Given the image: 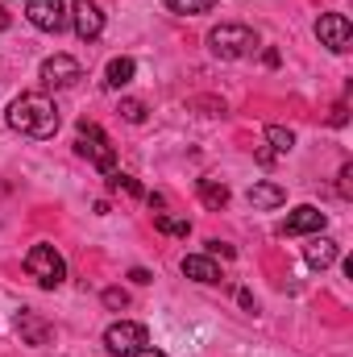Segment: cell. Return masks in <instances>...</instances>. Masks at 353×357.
<instances>
[{
    "instance_id": "cell-1",
    "label": "cell",
    "mask_w": 353,
    "mask_h": 357,
    "mask_svg": "<svg viewBox=\"0 0 353 357\" xmlns=\"http://www.w3.org/2000/svg\"><path fill=\"white\" fill-rule=\"evenodd\" d=\"M4 121H8L13 133H21V137H38V142H46V137L59 133V108H54V100L42 96V91H21V96L8 104Z\"/></svg>"
},
{
    "instance_id": "cell-2",
    "label": "cell",
    "mask_w": 353,
    "mask_h": 357,
    "mask_svg": "<svg viewBox=\"0 0 353 357\" xmlns=\"http://www.w3.org/2000/svg\"><path fill=\"white\" fill-rule=\"evenodd\" d=\"M75 150H80V158H88L96 171H104V175L117 171V150H112L108 133L96 121H80L75 125Z\"/></svg>"
},
{
    "instance_id": "cell-3",
    "label": "cell",
    "mask_w": 353,
    "mask_h": 357,
    "mask_svg": "<svg viewBox=\"0 0 353 357\" xmlns=\"http://www.w3.org/2000/svg\"><path fill=\"white\" fill-rule=\"evenodd\" d=\"M208 50H212L216 59L233 63V59H246V54L258 50V33H254L250 25H216V29L208 33Z\"/></svg>"
},
{
    "instance_id": "cell-4",
    "label": "cell",
    "mask_w": 353,
    "mask_h": 357,
    "mask_svg": "<svg viewBox=\"0 0 353 357\" xmlns=\"http://www.w3.org/2000/svg\"><path fill=\"white\" fill-rule=\"evenodd\" d=\"M25 270L38 278V287H46V291H54L63 278H67V262H63V254L54 250V245H33L29 254H25Z\"/></svg>"
},
{
    "instance_id": "cell-5",
    "label": "cell",
    "mask_w": 353,
    "mask_h": 357,
    "mask_svg": "<svg viewBox=\"0 0 353 357\" xmlns=\"http://www.w3.org/2000/svg\"><path fill=\"white\" fill-rule=\"evenodd\" d=\"M150 345V333H146V324H137V320H117V324H108V333H104V349L117 357H133L137 349H146Z\"/></svg>"
},
{
    "instance_id": "cell-6",
    "label": "cell",
    "mask_w": 353,
    "mask_h": 357,
    "mask_svg": "<svg viewBox=\"0 0 353 357\" xmlns=\"http://www.w3.org/2000/svg\"><path fill=\"white\" fill-rule=\"evenodd\" d=\"M25 17H29V25L42 29V33H63L67 21H71V13H67L63 0H29V4H25Z\"/></svg>"
},
{
    "instance_id": "cell-7",
    "label": "cell",
    "mask_w": 353,
    "mask_h": 357,
    "mask_svg": "<svg viewBox=\"0 0 353 357\" xmlns=\"http://www.w3.org/2000/svg\"><path fill=\"white\" fill-rule=\"evenodd\" d=\"M316 38H320V46H329L333 54H345L353 46V25L345 13H324L320 21H316Z\"/></svg>"
},
{
    "instance_id": "cell-8",
    "label": "cell",
    "mask_w": 353,
    "mask_h": 357,
    "mask_svg": "<svg viewBox=\"0 0 353 357\" xmlns=\"http://www.w3.org/2000/svg\"><path fill=\"white\" fill-rule=\"evenodd\" d=\"M80 79H84V67H80L71 54H50V59L42 63V84H46V88L63 91V88H75Z\"/></svg>"
},
{
    "instance_id": "cell-9",
    "label": "cell",
    "mask_w": 353,
    "mask_h": 357,
    "mask_svg": "<svg viewBox=\"0 0 353 357\" xmlns=\"http://www.w3.org/2000/svg\"><path fill=\"white\" fill-rule=\"evenodd\" d=\"M71 25H75V33H80L84 42H96V38L104 33V8H100L96 0H75V4H71Z\"/></svg>"
},
{
    "instance_id": "cell-10",
    "label": "cell",
    "mask_w": 353,
    "mask_h": 357,
    "mask_svg": "<svg viewBox=\"0 0 353 357\" xmlns=\"http://www.w3.org/2000/svg\"><path fill=\"white\" fill-rule=\"evenodd\" d=\"M324 225H329V216H324L316 204H299V208L283 220V229H278V233H283V237H303V233H320Z\"/></svg>"
},
{
    "instance_id": "cell-11",
    "label": "cell",
    "mask_w": 353,
    "mask_h": 357,
    "mask_svg": "<svg viewBox=\"0 0 353 357\" xmlns=\"http://www.w3.org/2000/svg\"><path fill=\"white\" fill-rule=\"evenodd\" d=\"M17 333H21V341H25V345H33V349L50 345V337H54L50 320H46V316H38V312H29V307H21V312H17Z\"/></svg>"
},
{
    "instance_id": "cell-12",
    "label": "cell",
    "mask_w": 353,
    "mask_h": 357,
    "mask_svg": "<svg viewBox=\"0 0 353 357\" xmlns=\"http://www.w3.org/2000/svg\"><path fill=\"white\" fill-rule=\"evenodd\" d=\"M183 274H187L191 282H204V287L220 282V266H216L208 254H187V258H183Z\"/></svg>"
},
{
    "instance_id": "cell-13",
    "label": "cell",
    "mask_w": 353,
    "mask_h": 357,
    "mask_svg": "<svg viewBox=\"0 0 353 357\" xmlns=\"http://www.w3.org/2000/svg\"><path fill=\"white\" fill-rule=\"evenodd\" d=\"M246 199H250V208L270 212V208H283L287 204V187H278V183H254Z\"/></svg>"
},
{
    "instance_id": "cell-14",
    "label": "cell",
    "mask_w": 353,
    "mask_h": 357,
    "mask_svg": "<svg viewBox=\"0 0 353 357\" xmlns=\"http://www.w3.org/2000/svg\"><path fill=\"white\" fill-rule=\"evenodd\" d=\"M133 75H137V63L129 59V54H121V59H112L108 67H104V88L108 91H121L133 84Z\"/></svg>"
},
{
    "instance_id": "cell-15",
    "label": "cell",
    "mask_w": 353,
    "mask_h": 357,
    "mask_svg": "<svg viewBox=\"0 0 353 357\" xmlns=\"http://www.w3.org/2000/svg\"><path fill=\"white\" fill-rule=\"evenodd\" d=\"M303 258H308V266L312 270H329L337 258H341V245H337L333 237H316V241L303 250Z\"/></svg>"
},
{
    "instance_id": "cell-16",
    "label": "cell",
    "mask_w": 353,
    "mask_h": 357,
    "mask_svg": "<svg viewBox=\"0 0 353 357\" xmlns=\"http://www.w3.org/2000/svg\"><path fill=\"white\" fill-rule=\"evenodd\" d=\"M195 191H200L204 208H212V212H220V208L229 204V187H225L220 178H200V183H195Z\"/></svg>"
},
{
    "instance_id": "cell-17",
    "label": "cell",
    "mask_w": 353,
    "mask_h": 357,
    "mask_svg": "<svg viewBox=\"0 0 353 357\" xmlns=\"http://www.w3.org/2000/svg\"><path fill=\"white\" fill-rule=\"evenodd\" d=\"M154 229L167 233V237H187L191 233V225L183 216H171V212H154Z\"/></svg>"
},
{
    "instance_id": "cell-18",
    "label": "cell",
    "mask_w": 353,
    "mask_h": 357,
    "mask_svg": "<svg viewBox=\"0 0 353 357\" xmlns=\"http://www.w3.org/2000/svg\"><path fill=\"white\" fill-rule=\"evenodd\" d=\"M167 8L179 17H200V13H212L216 0H167Z\"/></svg>"
},
{
    "instance_id": "cell-19",
    "label": "cell",
    "mask_w": 353,
    "mask_h": 357,
    "mask_svg": "<svg viewBox=\"0 0 353 357\" xmlns=\"http://www.w3.org/2000/svg\"><path fill=\"white\" fill-rule=\"evenodd\" d=\"M266 142H270L278 154H291V150H295V133L283 129V125H266Z\"/></svg>"
},
{
    "instance_id": "cell-20",
    "label": "cell",
    "mask_w": 353,
    "mask_h": 357,
    "mask_svg": "<svg viewBox=\"0 0 353 357\" xmlns=\"http://www.w3.org/2000/svg\"><path fill=\"white\" fill-rule=\"evenodd\" d=\"M108 191H125V195H146V191H142V183H137L133 175H125V171H112V175H108Z\"/></svg>"
},
{
    "instance_id": "cell-21",
    "label": "cell",
    "mask_w": 353,
    "mask_h": 357,
    "mask_svg": "<svg viewBox=\"0 0 353 357\" xmlns=\"http://www.w3.org/2000/svg\"><path fill=\"white\" fill-rule=\"evenodd\" d=\"M121 116H125L129 125H142V121H146V104H142V100H121Z\"/></svg>"
},
{
    "instance_id": "cell-22",
    "label": "cell",
    "mask_w": 353,
    "mask_h": 357,
    "mask_svg": "<svg viewBox=\"0 0 353 357\" xmlns=\"http://www.w3.org/2000/svg\"><path fill=\"white\" fill-rule=\"evenodd\" d=\"M100 299H104V307H112V312H121V307H129V295H125L121 287H108V291H104Z\"/></svg>"
},
{
    "instance_id": "cell-23",
    "label": "cell",
    "mask_w": 353,
    "mask_h": 357,
    "mask_svg": "<svg viewBox=\"0 0 353 357\" xmlns=\"http://www.w3.org/2000/svg\"><path fill=\"white\" fill-rule=\"evenodd\" d=\"M216 254H220V258H237L233 245H225V241H208V258H216Z\"/></svg>"
},
{
    "instance_id": "cell-24",
    "label": "cell",
    "mask_w": 353,
    "mask_h": 357,
    "mask_svg": "<svg viewBox=\"0 0 353 357\" xmlns=\"http://www.w3.org/2000/svg\"><path fill=\"white\" fill-rule=\"evenodd\" d=\"M129 278H133L137 287H146V282H154V274H150L146 266H133V270H129Z\"/></svg>"
},
{
    "instance_id": "cell-25",
    "label": "cell",
    "mask_w": 353,
    "mask_h": 357,
    "mask_svg": "<svg viewBox=\"0 0 353 357\" xmlns=\"http://www.w3.org/2000/svg\"><path fill=\"white\" fill-rule=\"evenodd\" d=\"M350 178H353V167H341V195H350Z\"/></svg>"
},
{
    "instance_id": "cell-26",
    "label": "cell",
    "mask_w": 353,
    "mask_h": 357,
    "mask_svg": "<svg viewBox=\"0 0 353 357\" xmlns=\"http://www.w3.org/2000/svg\"><path fill=\"white\" fill-rule=\"evenodd\" d=\"M237 303H241V307H250V312H254V295H250V291H237Z\"/></svg>"
},
{
    "instance_id": "cell-27",
    "label": "cell",
    "mask_w": 353,
    "mask_h": 357,
    "mask_svg": "<svg viewBox=\"0 0 353 357\" xmlns=\"http://www.w3.org/2000/svg\"><path fill=\"white\" fill-rule=\"evenodd\" d=\"M133 357H167V354H163V349H154V345H146V349H137Z\"/></svg>"
},
{
    "instance_id": "cell-28",
    "label": "cell",
    "mask_w": 353,
    "mask_h": 357,
    "mask_svg": "<svg viewBox=\"0 0 353 357\" xmlns=\"http://www.w3.org/2000/svg\"><path fill=\"white\" fill-rule=\"evenodd\" d=\"M8 25H13V17H8V13L0 8V29H8Z\"/></svg>"
}]
</instances>
